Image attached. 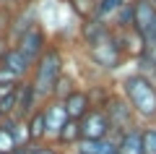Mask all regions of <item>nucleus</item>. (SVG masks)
I'll return each mask as SVG.
<instances>
[{"mask_svg": "<svg viewBox=\"0 0 156 154\" xmlns=\"http://www.w3.org/2000/svg\"><path fill=\"white\" fill-rule=\"evenodd\" d=\"M117 92L128 99V105L133 107L135 118L140 126L146 123H156V81L138 71H130L120 78Z\"/></svg>", "mask_w": 156, "mask_h": 154, "instance_id": "1", "label": "nucleus"}, {"mask_svg": "<svg viewBox=\"0 0 156 154\" xmlns=\"http://www.w3.org/2000/svg\"><path fill=\"white\" fill-rule=\"evenodd\" d=\"M62 73H65V52H62V44L52 39V42L47 44V50L42 52V58L34 63L31 76H29V81L37 89V94H39L42 102L52 97V89H55L57 78H60Z\"/></svg>", "mask_w": 156, "mask_h": 154, "instance_id": "2", "label": "nucleus"}, {"mask_svg": "<svg viewBox=\"0 0 156 154\" xmlns=\"http://www.w3.org/2000/svg\"><path fill=\"white\" fill-rule=\"evenodd\" d=\"M86 52V60L91 63V66L96 68L99 73H104V76H109V73H117L120 68L128 63V58L122 55V50L117 47L115 42V34H107L104 39H99V42L89 44V47H83Z\"/></svg>", "mask_w": 156, "mask_h": 154, "instance_id": "3", "label": "nucleus"}, {"mask_svg": "<svg viewBox=\"0 0 156 154\" xmlns=\"http://www.w3.org/2000/svg\"><path fill=\"white\" fill-rule=\"evenodd\" d=\"M104 112H107V118H109L112 136H122L125 131L140 126L138 118H135V112H133V107L128 105V99H125L122 94L117 92V86H115V92L109 94V99L104 102Z\"/></svg>", "mask_w": 156, "mask_h": 154, "instance_id": "4", "label": "nucleus"}, {"mask_svg": "<svg viewBox=\"0 0 156 154\" xmlns=\"http://www.w3.org/2000/svg\"><path fill=\"white\" fill-rule=\"evenodd\" d=\"M78 126H81V138H83V141L112 136V126H109V118H107L104 107H91V110L78 120Z\"/></svg>", "mask_w": 156, "mask_h": 154, "instance_id": "5", "label": "nucleus"}, {"mask_svg": "<svg viewBox=\"0 0 156 154\" xmlns=\"http://www.w3.org/2000/svg\"><path fill=\"white\" fill-rule=\"evenodd\" d=\"M37 24H39V8H37V3L11 11V24H8V34H5L8 42L16 44L18 39H21L29 29H34Z\"/></svg>", "mask_w": 156, "mask_h": 154, "instance_id": "6", "label": "nucleus"}, {"mask_svg": "<svg viewBox=\"0 0 156 154\" xmlns=\"http://www.w3.org/2000/svg\"><path fill=\"white\" fill-rule=\"evenodd\" d=\"M50 42H52V39L47 37V29L42 26V24H37V26L29 29V32L23 34L16 44H13V47H18L31 63H37L39 58H42V52L47 50V44H50Z\"/></svg>", "mask_w": 156, "mask_h": 154, "instance_id": "7", "label": "nucleus"}, {"mask_svg": "<svg viewBox=\"0 0 156 154\" xmlns=\"http://www.w3.org/2000/svg\"><path fill=\"white\" fill-rule=\"evenodd\" d=\"M39 107H42V99H39L37 89L31 86L29 78H23V81L18 84V89H16V107H13V115L26 120V118L31 115L34 110H39Z\"/></svg>", "mask_w": 156, "mask_h": 154, "instance_id": "8", "label": "nucleus"}, {"mask_svg": "<svg viewBox=\"0 0 156 154\" xmlns=\"http://www.w3.org/2000/svg\"><path fill=\"white\" fill-rule=\"evenodd\" d=\"M133 29L140 37H154L156 8L151 6V0H133Z\"/></svg>", "mask_w": 156, "mask_h": 154, "instance_id": "9", "label": "nucleus"}, {"mask_svg": "<svg viewBox=\"0 0 156 154\" xmlns=\"http://www.w3.org/2000/svg\"><path fill=\"white\" fill-rule=\"evenodd\" d=\"M42 112H44V123H47V141H55L57 131L68 120L65 105H62L60 99H44L42 102Z\"/></svg>", "mask_w": 156, "mask_h": 154, "instance_id": "10", "label": "nucleus"}, {"mask_svg": "<svg viewBox=\"0 0 156 154\" xmlns=\"http://www.w3.org/2000/svg\"><path fill=\"white\" fill-rule=\"evenodd\" d=\"M62 105H65L68 118L81 120V118H83L86 112L94 107V102H91V97H89V92H86V86H78V89H73V92L62 99Z\"/></svg>", "mask_w": 156, "mask_h": 154, "instance_id": "11", "label": "nucleus"}, {"mask_svg": "<svg viewBox=\"0 0 156 154\" xmlns=\"http://www.w3.org/2000/svg\"><path fill=\"white\" fill-rule=\"evenodd\" d=\"M0 66H3V68H8L11 73H16L18 78H29V76H31L34 63L29 60V58L23 55V52H21L18 47H13V44H11V47H8V52L3 55V60H0Z\"/></svg>", "mask_w": 156, "mask_h": 154, "instance_id": "12", "label": "nucleus"}, {"mask_svg": "<svg viewBox=\"0 0 156 154\" xmlns=\"http://www.w3.org/2000/svg\"><path fill=\"white\" fill-rule=\"evenodd\" d=\"M112 34H115L117 47L122 50V55L128 58V60H133L140 50H143V37H140L135 29H112Z\"/></svg>", "mask_w": 156, "mask_h": 154, "instance_id": "13", "label": "nucleus"}, {"mask_svg": "<svg viewBox=\"0 0 156 154\" xmlns=\"http://www.w3.org/2000/svg\"><path fill=\"white\" fill-rule=\"evenodd\" d=\"M109 32L112 29L107 26V24L96 21V18H83V21H78V42H81V47H89V44L104 39Z\"/></svg>", "mask_w": 156, "mask_h": 154, "instance_id": "14", "label": "nucleus"}, {"mask_svg": "<svg viewBox=\"0 0 156 154\" xmlns=\"http://www.w3.org/2000/svg\"><path fill=\"white\" fill-rule=\"evenodd\" d=\"M81 141V126H78V120H73V118H68L65 123H62V128L57 131L55 136V146L62 149V152H70V149H76V144Z\"/></svg>", "mask_w": 156, "mask_h": 154, "instance_id": "15", "label": "nucleus"}, {"mask_svg": "<svg viewBox=\"0 0 156 154\" xmlns=\"http://www.w3.org/2000/svg\"><path fill=\"white\" fill-rule=\"evenodd\" d=\"M117 141L120 136H107V138H94V141H81L76 144V152L81 154H117Z\"/></svg>", "mask_w": 156, "mask_h": 154, "instance_id": "16", "label": "nucleus"}, {"mask_svg": "<svg viewBox=\"0 0 156 154\" xmlns=\"http://www.w3.org/2000/svg\"><path fill=\"white\" fill-rule=\"evenodd\" d=\"M26 128H29V141L31 144H44L47 141V123H44V112L42 107L34 110L26 118Z\"/></svg>", "mask_w": 156, "mask_h": 154, "instance_id": "17", "label": "nucleus"}, {"mask_svg": "<svg viewBox=\"0 0 156 154\" xmlns=\"http://www.w3.org/2000/svg\"><path fill=\"white\" fill-rule=\"evenodd\" d=\"M0 128H5V131L13 136L16 146H18V144H31V141H29V128H26V120H23V118L5 115L3 120H0Z\"/></svg>", "mask_w": 156, "mask_h": 154, "instance_id": "18", "label": "nucleus"}, {"mask_svg": "<svg viewBox=\"0 0 156 154\" xmlns=\"http://www.w3.org/2000/svg\"><path fill=\"white\" fill-rule=\"evenodd\" d=\"M117 154H143V144H140V126L130 128L120 136L117 141Z\"/></svg>", "mask_w": 156, "mask_h": 154, "instance_id": "19", "label": "nucleus"}, {"mask_svg": "<svg viewBox=\"0 0 156 154\" xmlns=\"http://www.w3.org/2000/svg\"><path fill=\"white\" fill-rule=\"evenodd\" d=\"M122 3H125V0H96L91 18H96V21L112 26V18H115V13L120 11V6H122Z\"/></svg>", "mask_w": 156, "mask_h": 154, "instance_id": "20", "label": "nucleus"}, {"mask_svg": "<svg viewBox=\"0 0 156 154\" xmlns=\"http://www.w3.org/2000/svg\"><path fill=\"white\" fill-rule=\"evenodd\" d=\"M73 89H78V81H76V76H73L70 71H65L60 78H57V84H55V89H52V97L50 99H60V102H62Z\"/></svg>", "mask_w": 156, "mask_h": 154, "instance_id": "21", "label": "nucleus"}, {"mask_svg": "<svg viewBox=\"0 0 156 154\" xmlns=\"http://www.w3.org/2000/svg\"><path fill=\"white\" fill-rule=\"evenodd\" d=\"M109 29H133V0H125L120 11L115 13Z\"/></svg>", "mask_w": 156, "mask_h": 154, "instance_id": "22", "label": "nucleus"}, {"mask_svg": "<svg viewBox=\"0 0 156 154\" xmlns=\"http://www.w3.org/2000/svg\"><path fill=\"white\" fill-rule=\"evenodd\" d=\"M94 6L96 0H68V11L78 18V21H83V18H91L94 13Z\"/></svg>", "mask_w": 156, "mask_h": 154, "instance_id": "23", "label": "nucleus"}, {"mask_svg": "<svg viewBox=\"0 0 156 154\" xmlns=\"http://www.w3.org/2000/svg\"><path fill=\"white\" fill-rule=\"evenodd\" d=\"M140 144H143V154H156V123L140 126Z\"/></svg>", "mask_w": 156, "mask_h": 154, "instance_id": "24", "label": "nucleus"}, {"mask_svg": "<svg viewBox=\"0 0 156 154\" xmlns=\"http://www.w3.org/2000/svg\"><path fill=\"white\" fill-rule=\"evenodd\" d=\"M16 146V141H13V136L5 131V128H0V154H8L11 149Z\"/></svg>", "mask_w": 156, "mask_h": 154, "instance_id": "25", "label": "nucleus"}, {"mask_svg": "<svg viewBox=\"0 0 156 154\" xmlns=\"http://www.w3.org/2000/svg\"><path fill=\"white\" fill-rule=\"evenodd\" d=\"M31 154H65V152L57 149L52 141H44V144H37V146L31 149Z\"/></svg>", "mask_w": 156, "mask_h": 154, "instance_id": "26", "label": "nucleus"}, {"mask_svg": "<svg viewBox=\"0 0 156 154\" xmlns=\"http://www.w3.org/2000/svg\"><path fill=\"white\" fill-rule=\"evenodd\" d=\"M8 24H11V8L0 6V37H5V34H8Z\"/></svg>", "mask_w": 156, "mask_h": 154, "instance_id": "27", "label": "nucleus"}, {"mask_svg": "<svg viewBox=\"0 0 156 154\" xmlns=\"http://www.w3.org/2000/svg\"><path fill=\"white\" fill-rule=\"evenodd\" d=\"M21 81H23V78H18L16 73H11L8 68L0 66V84H21Z\"/></svg>", "mask_w": 156, "mask_h": 154, "instance_id": "28", "label": "nucleus"}, {"mask_svg": "<svg viewBox=\"0 0 156 154\" xmlns=\"http://www.w3.org/2000/svg\"><path fill=\"white\" fill-rule=\"evenodd\" d=\"M31 3H37V0H11V11H16V8H23V6H31Z\"/></svg>", "mask_w": 156, "mask_h": 154, "instance_id": "29", "label": "nucleus"}, {"mask_svg": "<svg viewBox=\"0 0 156 154\" xmlns=\"http://www.w3.org/2000/svg\"><path fill=\"white\" fill-rule=\"evenodd\" d=\"M8 47H11V42H8V37H0V60H3V55L8 52Z\"/></svg>", "mask_w": 156, "mask_h": 154, "instance_id": "30", "label": "nucleus"}, {"mask_svg": "<svg viewBox=\"0 0 156 154\" xmlns=\"http://www.w3.org/2000/svg\"><path fill=\"white\" fill-rule=\"evenodd\" d=\"M0 6H3V8H8V6H11V0H0Z\"/></svg>", "mask_w": 156, "mask_h": 154, "instance_id": "31", "label": "nucleus"}, {"mask_svg": "<svg viewBox=\"0 0 156 154\" xmlns=\"http://www.w3.org/2000/svg\"><path fill=\"white\" fill-rule=\"evenodd\" d=\"M65 154H81V152H76V149H70V152H65Z\"/></svg>", "mask_w": 156, "mask_h": 154, "instance_id": "32", "label": "nucleus"}, {"mask_svg": "<svg viewBox=\"0 0 156 154\" xmlns=\"http://www.w3.org/2000/svg\"><path fill=\"white\" fill-rule=\"evenodd\" d=\"M151 6H154V8H156V0H151Z\"/></svg>", "mask_w": 156, "mask_h": 154, "instance_id": "33", "label": "nucleus"}, {"mask_svg": "<svg viewBox=\"0 0 156 154\" xmlns=\"http://www.w3.org/2000/svg\"><path fill=\"white\" fill-rule=\"evenodd\" d=\"M154 37H156V29H154Z\"/></svg>", "mask_w": 156, "mask_h": 154, "instance_id": "34", "label": "nucleus"}]
</instances>
